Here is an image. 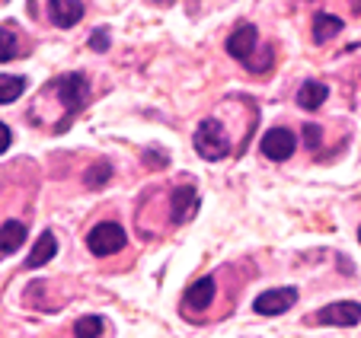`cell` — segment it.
Wrapping results in <instances>:
<instances>
[{
    "instance_id": "obj_1",
    "label": "cell",
    "mask_w": 361,
    "mask_h": 338,
    "mask_svg": "<svg viewBox=\"0 0 361 338\" xmlns=\"http://www.w3.org/2000/svg\"><path fill=\"white\" fill-rule=\"evenodd\" d=\"M192 144H195L202 160H224V156L231 154V141H227L224 125H221L218 118H204V122L198 125Z\"/></svg>"
},
{
    "instance_id": "obj_2",
    "label": "cell",
    "mask_w": 361,
    "mask_h": 338,
    "mask_svg": "<svg viewBox=\"0 0 361 338\" xmlns=\"http://www.w3.org/2000/svg\"><path fill=\"white\" fill-rule=\"evenodd\" d=\"M87 246H90V252L99 256V258L116 256V252L125 246V230L118 227V223H112V220L96 223L93 230L87 233Z\"/></svg>"
},
{
    "instance_id": "obj_3",
    "label": "cell",
    "mask_w": 361,
    "mask_h": 338,
    "mask_svg": "<svg viewBox=\"0 0 361 338\" xmlns=\"http://www.w3.org/2000/svg\"><path fill=\"white\" fill-rule=\"evenodd\" d=\"M55 89H58V99L64 102V112L74 115V112H80L83 108V102H87L90 80L83 74H64V77H58Z\"/></svg>"
},
{
    "instance_id": "obj_4",
    "label": "cell",
    "mask_w": 361,
    "mask_h": 338,
    "mask_svg": "<svg viewBox=\"0 0 361 338\" xmlns=\"http://www.w3.org/2000/svg\"><path fill=\"white\" fill-rule=\"evenodd\" d=\"M310 323L320 325H358L361 323V303L355 300H339V303H326L323 310H317V316H310Z\"/></svg>"
},
{
    "instance_id": "obj_5",
    "label": "cell",
    "mask_w": 361,
    "mask_h": 338,
    "mask_svg": "<svg viewBox=\"0 0 361 338\" xmlns=\"http://www.w3.org/2000/svg\"><path fill=\"white\" fill-rule=\"evenodd\" d=\"M294 300H298V291H294V287H272V291L256 297L252 310L262 313V316H281V313H288L294 306Z\"/></svg>"
},
{
    "instance_id": "obj_6",
    "label": "cell",
    "mask_w": 361,
    "mask_h": 338,
    "mask_svg": "<svg viewBox=\"0 0 361 338\" xmlns=\"http://www.w3.org/2000/svg\"><path fill=\"white\" fill-rule=\"evenodd\" d=\"M256 42H259L256 26L243 23V26H237L231 32V39H227V54L237 58V61H243V64H250V54H252V48H256Z\"/></svg>"
},
{
    "instance_id": "obj_7",
    "label": "cell",
    "mask_w": 361,
    "mask_h": 338,
    "mask_svg": "<svg viewBox=\"0 0 361 338\" xmlns=\"http://www.w3.org/2000/svg\"><path fill=\"white\" fill-rule=\"evenodd\" d=\"M291 154H294V134L288 128H272V131L262 134V156L281 163V160H288Z\"/></svg>"
},
{
    "instance_id": "obj_8",
    "label": "cell",
    "mask_w": 361,
    "mask_h": 338,
    "mask_svg": "<svg viewBox=\"0 0 361 338\" xmlns=\"http://www.w3.org/2000/svg\"><path fill=\"white\" fill-rule=\"evenodd\" d=\"M48 16L58 29H71L80 23L83 16V4L80 0H48Z\"/></svg>"
},
{
    "instance_id": "obj_9",
    "label": "cell",
    "mask_w": 361,
    "mask_h": 338,
    "mask_svg": "<svg viewBox=\"0 0 361 338\" xmlns=\"http://www.w3.org/2000/svg\"><path fill=\"white\" fill-rule=\"evenodd\" d=\"M170 208H173V220L176 223L189 220V217L195 214V208H198V192L192 189V185H179V189H173Z\"/></svg>"
},
{
    "instance_id": "obj_10",
    "label": "cell",
    "mask_w": 361,
    "mask_h": 338,
    "mask_svg": "<svg viewBox=\"0 0 361 338\" xmlns=\"http://www.w3.org/2000/svg\"><path fill=\"white\" fill-rule=\"evenodd\" d=\"M55 252H58V239H55V233L45 230L39 239H35L32 256L26 258V268H42L45 262H51V258H55Z\"/></svg>"
},
{
    "instance_id": "obj_11",
    "label": "cell",
    "mask_w": 361,
    "mask_h": 338,
    "mask_svg": "<svg viewBox=\"0 0 361 338\" xmlns=\"http://www.w3.org/2000/svg\"><path fill=\"white\" fill-rule=\"evenodd\" d=\"M214 300V281L212 277H198L195 284L185 291V303L192 306V310H208Z\"/></svg>"
},
{
    "instance_id": "obj_12",
    "label": "cell",
    "mask_w": 361,
    "mask_h": 338,
    "mask_svg": "<svg viewBox=\"0 0 361 338\" xmlns=\"http://www.w3.org/2000/svg\"><path fill=\"white\" fill-rule=\"evenodd\" d=\"M23 243H26V227H23L20 220H4V230H0V252H4V256H13Z\"/></svg>"
},
{
    "instance_id": "obj_13",
    "label": "cell",
    "mask_w": 361,
    "mask_h": 338,
    "mask_svg": "<svg viewBox=\"0 0 361 338\" xmlns=\"http://www.w3.org/2000/svg\"><path fill=\"white\" fill-rule=\"evenodd\" d=\"M326 96H329L326 83H320V80H307L304 87H300V93H298V106H300V108H307V112H314V108H320L323 102H326Z\"/></svg>"
},
{
    "instance_id": "obj_14",
    "label": "cell",
    "mask_w": 361,
    "mask_h": 338,
    "mask_svg": "<svg viewBox=\"0 0 361 338\" xmlns=\"http://www.w3.org/2000/svg\"><path fill=\"white\" fill-rule=\"evenodd\" d=\"M342 32V20L339 16H333V13H317L314 16V42H329L333 35H339Z\"/></svg>"
},
{
    "instance_id": "obj_15",
    "label": "cell",
    "mask_w": 361,
    "mask_h": 338,
    "mask_svg": "<svg viewBox=\"0 0 361 338\" xmlns=\"http://www.w3.org/2000/svg\"><path fill=\"white\" fill-rule=\"evenodd\" d=\"M23 89H26V80H23V77H10V74L0 77V102H4V106L20 99Z\"/></svg>"
},
{
    "instance_id": "obj_16",
    "label": "cell",
    "mask_w": 361,
    "mask_h": 338,
    "mask_svg": "<svg viewBox=\"0 0 361 338\" xmlns=\"http://www.w3.org/2000/svg\"><path fill=\"white\" fill-rule=\"evenodd\" d=\"M112 179V166L106 160H99L93 169H87V176H83V185L87 189H102V185Z\"/></svg>"
},
{
    "instance_id": "obj_17",
    "label": "cell",
    "mask_w": 361,
    "mask_h": 338,
    "mask_svg": "<svg viewBox=\"0 0 361 338\" xmlns=\"http://www.w3.org/2000/svg\"><path fill=\"white\" fill-rule=\"evenodd\" d=\"M0 42H4V45H0V64L7 68V61L16 58V29L4 23V29H0Z\"/></svg>"
},
{
    "instance_id": "obj_18",
    "label": "cell",
    "mask_w": 361,
    "mask_h": 338,
    "mask_svg": "<svg viewBox=\"0 0 361 338\" xmlns=\"http://www.w3.org/2000/svg\"><path fill=\"white\" fill-rule=\"evenodd\" d=\"M74 335L77 338H99L102 335V319L99 316H80L74 323Z\"/></svg>"
},
{
    "instance_id": "obj_19",
    "label": "cell",
    "mask_w": 361,
    "mask_h": 338,
    "mask_svg": "<svg viewBox=\"0 0 361 338\" xmlns=\"http://www.w3.org/2000/svg\"><path fill=\"white\" fill-rule=\"evenodd\" d=\"M90 48H93V51H106V48H109V29H96V32L90 35Z\"/></svg>"
},
{
    "instance_id": "obj_20",
    "label": "cell",
    "mask_w": 361,
    "mask_h": 338,
    "mask_svg": "<svg viewBox=\"0 0 361 338\" xmlns=\"http://www.w3.org/2000/svg\"><path fill=\"white\" fill-rule=\"evenodd\" d=\"M320 128H317V125H310V122H307L304 125V141H307V147H310V150H317V147H320Z\"/></svg>"
},
{
    "instance_id": "obj_21",
    "label": "cell",
    "mask_w": 361,
    "mask_h": 338,
    "mask_svg": "<svg viewBox=\"0 0 361 338\" xmlns=\"http://www.w3.org/2000/svg\"><path fill=\"white\" fill-rule=\"evenodd\" d=\"M13 144V131L7 125H0V154H7V147Z\"/></svg>"
},
{
    "instance_id": "obj_22",
    "label": "cell",
    "mask_w": 361,
    "mask_h": 338,
    "mask_svg": "<svg viewBox=\"0 0 361 338\" xmlns=\"http://www.w3.org/2000/svg\"><path fill=\"white\" fill-rule=\"evenodd\" d=\"M154 4H164V7H166V4H173V0H154Z\"/></svg>"
},
{
    "instance_id": "obj_23",
    "label": "cell",
    "mask_w": 361,
    "mask_h": 338,
    "mask_svg": "<svg viewBox=\"0 0 361 338\" xmlns=\"http://www.w3.org/2000/svg\"><path fill=\"white\" fill-rule=\"evenodd\" d=\"M358 239H361V227H358Z\"/></svg>"
}]
</instances>
